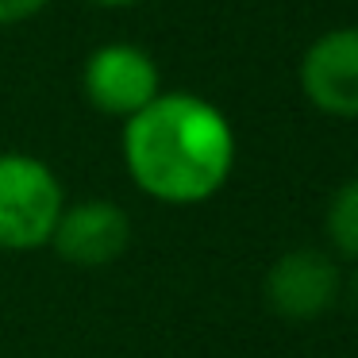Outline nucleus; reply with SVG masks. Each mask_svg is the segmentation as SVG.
I'll list each match as a JSON object with an SVG mask.
<instances>
[{"mask_svg":"<svg viewBox=\"0 0 358 358\" xmlns=\"http://www.w3.org/2000/svg\"><path fill=\"white\" fill-rule=\"evenodd\" d=\"M131 181L162 204L208 201L235 166V135L216 104L189 93H158L124 127Z\"/></svg>","mask_w":358,"mask_h":358,"instance_id":"f257e3e1","label":"nucleus"},{"mask_svg":"<svg viewBox=\"0 0 358 358\" xmlns=\"http://www.w3.org/2000/svg\"><path fill=\"white\" fill-rule=\"evenodd\" d=\"M62 208V185L39 158L0 155V250L50 243Z\"/></svg>","mask_w":358,"mask_h":358,"instance_id":"f03ea898","label":"nucleus"},{"mask_svg":"<svg viewBox=\"0 0 358 358\" xmlns=\"http://www.w3.org/2000/svg\"><path fill=\"white\" fill-rule=\"evenodd\" d=\"M81 89L96 112L131 120L158 96V66L147 50L131 43H108L89 55Z\"/></svg>","mask_w":358,"mask_h":358,"instance_id":"7ed1b4c3","label":"nucleus"},{"mask_svg":"<svg viewBox=\"0 0 358 358\" xmlns=\"http://www.w3.org/2000/svg\"><path fill=\"white\" fill-rule=\"evenodd\" d=\"M262 293L281 320H316L343 293L339 262L316 247H296L266 270Z\"/></svg>","mask_w":358,"mask_h":358,"instance_id":"20e7f679","label":"nucleus"},{"mask_svg":"<svg viewBox=\"0 0 358 358\" xmlns=\"http://www.w3.org/2000/svg\"><path fill=\"white\" fill-rule=\"evenodd\" d=\"M50 247L62 262L81 270L112 266L131 247V216L112 201H81L73 208H62L50 231Z\"/></svg>","mask_w":358,"mask_h":358,"instance_id":"39448f33","label":"nucleus"},{"mask_svg":"<svg viewBox=\"0 0 358 358\" xmlns=\"http://www.w3.org/2000/svg\"><path fill=\"white\" fill-rule=\"evenodd\" d=\"M301 89L324 116L358 120V27L327 31L304 50Z\"/></svg>","mask_w":358,"mask_h":358,"instance_id":"423d86ee","label":"nucleus"},{"mask_svg":"<svg viewBox=\"0 0 358 358\" xmlns=\"http://www.w3.org/2000/svg\"><path fill=\"white\" fill-rule=\"evenodd\" d=\"M327 239L335 255L358 262V178L343 181L327 204Z\"/></svg>","mask_w":358,"mask_h":358,"instance_id":"0eeeda50","label":"nucleus"},{"mask_svg":"<svg viewBox=\"0 0 358 358\" xmlns=\"http://www.w3.org/2000/svg\"><path fill=\"white\" fill-rule=\"evenodd\" d=\"M50 0H0V27L4 24H24L35 12H43Z\"/></svg>","mask_w":358,"mask_h":358,"instance_id":"6e6552de","label":"nucleus"},{"mask_svg":"<svg viewBox=\"0 0 358 358\" xmlns=\"http://www.w3.org/2000/svg\"><path fill=\"white\" fill-rule=\"evenodd\" d=\"M347 301H350V308L358 312V273H355V278L347 281Z\"/></svg>","mask_w":358,"mask_h":358,"instance_id":"1a4fd4ad","label":"nucleus"},{"mask_svg":"<svg viewBox=\"0 0 358 358\" xmlns=\"http://www.w3.org/2000/svg\"><path fill=\"white\" fill-rule=\"evenodd\" d=\"M93 4H101V8H131L139 0H93Z\"/></svg>","mask_w":358,"mask_h":358,"instance_id":"9d476101","label":"nucleus"}]
</instances>
